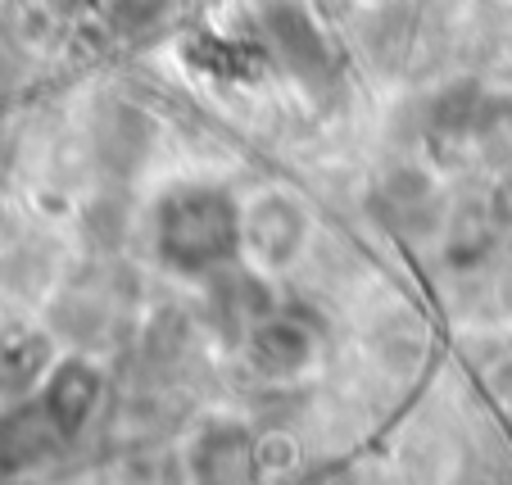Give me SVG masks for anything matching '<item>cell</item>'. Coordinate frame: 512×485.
<instances>
[{
  "label": "cell",
  "instance_id": "obj_7",
  "mask_svg": "<svg viewBox=\"0 0 512 485\" xmlns=\"http://www.w3.org/2000/svg\"><path fill=\"white\" fill-rule=\"evenodd\" d=\"M55 340L46 331H19L0 345V395L5 399H28L41 390L46 372L55 368Z\"/></svg>",
  "mask_w": 512,
  "mask_h": 485
},
{
  "label": "cell",
  "instance_id": "obj_5",
  "mask_svg": "<svg viewBox=\"0 0 512 485\" xmlns=\"http://www.w3.org/2000/svg\"><path fill=\"white\" fill-rule=\"evenodd\" d=\"M259 445L245 422L213 418L186 445V472L195 481H254L259 476Z\"/></svg>",
  "mask_w": 512,
  "mask_h": 485
},
{
  "label": "cell",
  "instance_id": "obj_8",
  "mask_svg": "<svg viewBox=\"0 0 512 485\" xmlns=\"http://www.w3.org/2000/svg\"><path fill=\"white\" fill-rule=\"evenodd\" d=\"M472 141L481 146L485 159L512 164V96H481L472 123Z\"/></svg>",
  "mask_w": 512,
  "mask_h": 485
},
{
  "label": "cell",
  "instance_id": "obj_2",
  "mask_svg": "<svg viewBox=\"0 0 512 485\" xmlns=\"http://www.w3.org/2000/svg\"><path fill=\"white\" fill-rule=\"evenodd\" d=\"M309 241H313V214L295 191L268 186V191L241 200V259L250 268H259L263 277L290 272L304 259Z\"/></svg>",
  "mask_w": 512,
  "mask_h": 485
},
{
  "label": "cell",
  "instance_id": "obj_3",
  "mask_svg": "<svg viewBox=\"0 0 512 485\" xmlns=\"http://www.w3.org/2000/svg\"><path fill=\"white\" fill-rule=\"evenodd\" d=\"M322 340L295 313L268 309L241 331V363L250 368V377L268 381V386H290L313 372Z\"/></svg>",
  "mask_w": 512,
  "mask_h": 485
},
{
  "label": "cell",
  "instance_id": "obj_1",
  "mask_svg": "<svg viewBox=\"0 0 512 485\" xmlns=\"http://www.w3.org/2000/svg\"><path fill=\"white\" fill-rule=\"evenodd\" d=\"M150 250L182 282L232 272L241 263V200L218 182H173L150 209Z\"/></svg>",
  "mask_w": 512,
  "mask_h": 485
},
{
  "label": "cell",
  "instance_id": "obj_6",
  "mask_svg": "<svg viewBox=\"0 0 512 485\" xmlns=\"http://www.w3.org/2000/svg\"><path fill=\"white\" fill-rule=\"evenodd\" d=\"M259 23H263V32H268L277 59L290 68V73H295V78H300V82L327 78V68H331L327 37L318 32L313 14L304 10L300 0H263Z\"/></svg>",
  "mask_w": 512,
  "mask_h": 485
},
{
  "label": "cell",
  "instance_id": "obj_4",
  "mask_svg": "<svg viewBox=\"0 0 512 485\" xmlns=\"http://www.w3.org/2000/svg\"><path fill=\"white\" fill-rule=\"evenodd\" d=\"M41 418L59 440H78L105 404V372L87 354H59L41 381Z\"/></svg>",
  "mask_w": 512,
  "mask_h": 485
}]
</instances>
